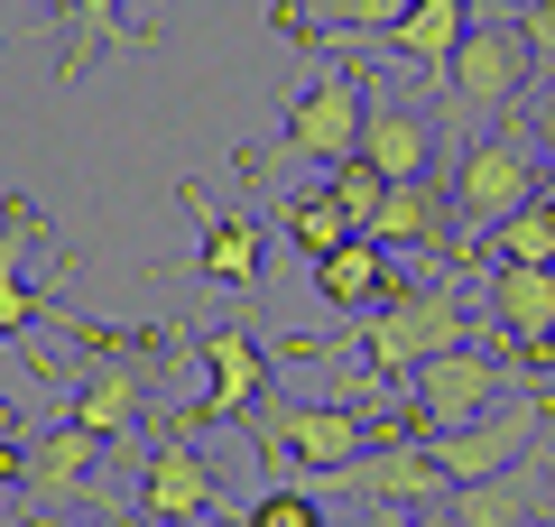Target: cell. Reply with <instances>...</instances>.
<instances>
[{"mask_svg": "<svg viewBox=\"0 0 555 527\" xmlns=\"http://www.w3.org/2000/svg\"><path fill=\"white\" fill-rule=\"evenodd\" d=\"M139 408H149V389H139V371L112 351V361H93V380L75 389L65 416H75L83 435H102V445H120V435H139Z\"/></svg>", "mask_w": 555, "mask_h": 527, "instance_id": "e0dca14e", "label": "cell"}, {"mask_svg": "<svg viewBox=\"0 0 555 527\" xmlns=\"http://www.w3.org/2000/svg\"><path fill=\"white\" fill-rule=\"evenodd\" d=\"M389 259H398V250H379L371 232H361V241H343L334 259H315L324 306H379V287H389Z\"/></svg>", "mask_w": 555, "mask_h": 527, "instance_id": "d6986e66", "label": "cell"}, {"mask_svg": "<svg viewBox=\"0 0 555 527\" xmlns=\"http://www.w3.org/2000/svg\"><path fill=\"white\" fill-rule=\"evenodd\" d=\"M259 445V463H269V481H324V472L361 463V416L352 398H287V408H250L241 416Z\"/></svg>", "mask_w": 555, "mask_h": 527, "instance_id": "6da1fadb", "label": "cell"}, {"mask_svg": "<svg viewBox=\"0 0 555 527\" xmlns=\"http://www.w3.org/2000/svg\"><path fill=\"white\" fill-rule=\"evenodd\" d=\"M491 324L528 351L537 371H555V269H518V259H500V269H491Z\"/></svg>", "mask_w": 555, "mask_h": 527, "instance_id": "4fadbf2b", "label": "cell"}, {"mask_svg": "<svg viewBox=\"0 0 555 527\" xmlns=\"http://www.w3.org/2000/svg\"><path fill=\"white\" fill-rule=\"evenodd\" d=\"M361 120H371V83L352 75V56H334L297 102H287L278 149L297 157V167H343V157H361Z\"/></svg>", "mask_w": 555, "mask_h": 527, "instance_id": "5b68a950", "label": "cell"}, {"mask_svg": "<svg viewBox=\"0 0 555 527\" xmlns=\"http://www.w3.org/2000/svg\"><path fill=\"white\" fill-rule=\"evenodd\" d=\"M500 333H481V343H463V351H436V361H416L408 371V416L426 435H454V426H473V416H491L500 398H509V361H500Z\"/></svg>", "mask_w": 555, "mask_h": 527, "instance_id": "277c9868", "label": "cell"}, {"mask_svg": "<svg viewBox=\"0 0 555 527\" xmlns=\"http://www.w3.org/2000/svg\"><path fill=\"white\" fill-rule=\"evenodd\" d=\"M518 130H528L537 149L555 157V83H537V93H528V120H518Z\"/></svg>", "mask_w": 555, "mask_h": 527, "instance_id": "4316f807", "label": "cell"}, {"mask_svg": "<svg viewBox=\"0 0 555 527\" xmlns=\"http://www.w3.org/2000/svg\"><path fill=\"white\" fill-rule=\"evenodd\" d=\"M177 195L195 204V222H204V259H195V269H204V278H222V287H250V278H259V232H250L241 214H214V195H204L195 176H185Z\"/></svg>", "mask_w": 555, "mask_h": 527, "instance_id": "ac0fdd59", "label": "cell"}, {"mask_svg": "<svg viewBox=\"0 0 555 527\" xmlns=\"http://www.w3.org/2000/svg\"><path fill=\"white\" fill-rule=\"evenodd\" d=\"M454 509L463 527H537V490L528 472H491V481H454Z\"/></svg>", "mask_w": 555, "mask_h": 527, "instance_id": "ffe728a7", "label": "cell"}, {"mask_svg": "<svg viewBox=\"0 0 555 527\" xmlns=\"http://www.w3.org/2000/svg\"><path fill=\"white\" fill-rule=\"evenodd\" d=\"M518 38H528L537 56L555 65V10H546V0H528V10H518Z\"/></svg>", "mask_w": 555, "mask_h": 527, "instance_id": "83f0119b", "label": "cell"}, {"mask_svg": "<svg viewBox=\"0 0 555 527\" xmlns=\"http://www.w3.org/2000/svg\"><path fill=\"white\" fill-rule=\"evenodd\" d=\"M361 232H371L379 250H454L463 259V214H454V195L426 185V176H416V185H389Z\"/></svg>", "mask_w": 555, "mask_h": 527, "instance_id": "7c38bea8", "label": "cell"}, {"mask_svg": "<svg viewBox=\"0 0 555 527\" xmlns=\"http://www.w3.org/2000/svg\"><path fill=\"white\" fill-rule=\"evenodd\" d=\"M546 398L537 389H518V398H500L491 416H473V426H454V435H426L436 445V463L454 472V481H491V472H518L528 463V445L546 435Z\"/></svg>", "mask_w": 555, "mask_h": 527, "instance_id": "9c48e42d", "label": "cell"}, {"mask_svg": "<svg viewBox=\"0 0 555 527\" xmlns=\"http://www.w3.org/2000/svg\"><path fill=\"white\" fill-rule=\"evenodd\" d=\"M324 195H334V204H352V222H371V204L389 195V176H379L371 157H343V167H334V185H324Z\"/></svg>", "mask_w": 555, "mask_h": 527, "instance_id": "484cf974", "label": "cell"}, {"mask_svg": "<svg viewBox=\"0 0 555 527\" xmlns=\"http://www.w3.org/2000/svg\"><path fill=\"white\" fill-rule=\"evenodd\" d=\"M112 47H149V38H120V0H75V20H65V56H56V75L75 83V75H93Z\"/></svg>", "mask_w": 555, "mask_h": 527, "instance_id": "44dd1931", "label": "cell"}, {"mask_svg": "<svg viewBox=\"0 0 555 527\" xmlns=\"http://www.w3.org/2000/svg\"><path fill=\"white\" fill-rule=\"evenodd\" d=\"M537 139L518 130H491V139H463L454 149V185H444V195H454V214H463V232H500V222L518 214V204H537Z\"/></svg>", "mask_w": 555, "mask_h": 527, "instance_id": "3957f363", "label": "cell"}, {"mask_svg": "<svg viewBox=\"0 0 555 527\" xmlns=\"http://www.w3.org/2000/svg\"><path fill=\"white\" fill-rule=\"evenodd\" d=\"M361 157H371L389 185H416V176H426V157H436V120L416 112V102L371 93V120H361Z\"/></svg>", "mask_w": 555, "mask_h": 527, "instance_id": "9a60e30c", "label": "cell"}, {"mask_svg": "<svg viewBox=\"0 0 555 527\" xmlns=\"http://www.w3.org/2000/svg\"><path fill=\"white\" fill-rule=\"evenodd\" d=\"M287 241H297L306 259H334L343 241H361V222H352V204H334V195H287Z\"/></svg>", "mask_w": 555, "mask_h": 527, "instance_id": "603a6c76", "label": "cell"}, {"mask_svg": "<svg viewBox=\"0 0 555 527\" xmlns=\"http://www.w3.org/2000/svg\"><path fill=\"white\" fill-rule=\"evenodd\" d=\"M185 435L195 426H185V408H177V435H158L149 463H139V527H204L222 509V472L204 463Z\"/></svg>", "mask_w": 555, "mask_h": 527, "instance_id": "ba28073f", "label": "cell"}, {"mask_svg": "<svg viewBox=\"0 0 555 527\" xmlns=\"http://www.w3.org/2000/svg\"><path fill=\"white\" fill-rule=\"evenodd\" d=\"M20 250H28V214H20V204H10V214H0V343H10V333H28V324H38V314H47V296L28 287Z\"/></svg>", "mask_w": 555, "mask_h": 527, "instance_id": "7402d4cb", "label": "cell"}, {"mask_svg": "<svg viewBox=\"0 0 555 527\" xmlns=\"http://www.w3.org/2000/svg\"><path fill=\"white\" fill-rule=\"evenodd\" d=\"M0 481H10V408H0Z\"/></svg>", "mask_w": 555, "mask_h": 527, "instance_id": "f1b7e54d", "label": "cell"}, {"mask_svg": "<svg viewBox=\"0 0 555 527\" xmlns=\"http://www.w3.org/2000/svg\"><path fill=\"white\" fill-rule=\"evenodd\" d=\"M463 343H481V324L463 314V296H454V287H416V296H389V306H371V324H361V371L408 380L416 361L463 351Z\"/></svg>", "mask_w": 555, "mask_h": 527, "instance_id": "7a4b0ae2", "label": "cell"}, {"mask_svg": "<svg viewBox=\"0 0 555 527\" xmlns=\"http://www.w3.org/2000/svg\"><path fill=\"white\" fill-rule=\"evenodd\" d=\"M491 241H500V259H518V269H555V204H546V195L518 204Z\"/></svg>", "mask_w": 555, "mask_h": 527, "instance_id": "cb8c5ba5", "label": "cell"}, {"mask_svg": "<svg viewBox=\"0 0 555 527\" xmlns=\"http://www.w3.org/2000/svg\"><path fill=\"white\" fill-rule=\"evenodd\" d=\"M241 527H334V518H324V500H315L306 481H269V490L250 500V518H241Z\"/></svg>", "mask_w": 555, "mask_h": 527, "instance_id": "d4e9b609", "label": "cell"}, {"mask_svg": "<svg viewBox=\"0 0 555 527\" xmlns=\"http://www.w3.org/2000/svg\"><path fill=\"white\" fill-rule=\"evenodd\" d=\"M315 500H361V509H444L454 500V472L436 463V445H416V435H389V445H371L361 463L324 472V481H306Z\"/></svg>", "mask_w": 555, "mask_h": 527, "instance_id": "8992f818", "label": "cell"}, {"mask_svg": "<svg viewBox=\"0 0 555 527\" xmlns=\"http://www.w3.org/2000/svg\"><path fill=\"white\" fill-rule=\"evenodd\" d=\"M195 351H204V398L185 408V426H241L259 408V389H269L259 343L241 324H214V333H195Z\"/></svg>", "mask_w": 555, "mask_h": 527, "instance_id": "30bf717a", "label": "cell"}, {"mask_svg": "<svg viewBox=\"0 0 555 527\" xmlns=\"http://www.w3.org/2000/svg\"><path fill=\"white\" fill-rule=\"evenodd\" d=\"M463 38H473V0H416V10H408V20H398L379 47H389L398 65H416V75L444 93V75H454Z\"/></svg>", "mask_w": 555, "mask_h": 527, "instance_id": "5bb4252c", "label": "cell"}, {"mask_svg": "<svg viewBox=\"0 0 555 527\" xmlns=\"http://www.w3.org/2000/svg\"><path fill=\"white\" fill-rule=\"evenodd\" d=\"M518 10H528V0H518Z\"/></svg>", "mask_w": 555, "mask_h": 527, "instance_id": "d6a6232c", "label": "cell"}, {"mask_svg": "<svg viewBox=\"0 0 555 527\" xmlns=\"http://www.w3.org/2000/svg\"><path fill=\"white\" fill-rule=\"evenodd\" d=\"M537 195H546V204H555V157H546V176H537Z\"/></svg>", "mask_w": 555, "mask_h": 527, "instance_id": "f546056e", "label": "cell"}, {"mask_svg": "<svg viewBox=\"0 0 555 527\" xmlns=\"http://www.w3.org/2000/svg\"><path fill=\"white\" fill-rule=\"evenodd\" d=\"M408 10H416V0H278L269 28H287V38H324V56H361V47H379Z\"/></svg>", "mask_w": 555, "mask_h": 527, "instance_id": "8fae6325", "label": "cell"}, {"mask_svg": "<svg viewBox=\"0 0 555 527\" xmlns=\"http://www.w3.org/2000/svg\"><path fill=\"white\" fill-rule=\"evenodd\" d=\"M204 527H232V518H204Z\"/></svg>", "mask_w": 555, "mask_h": 527, "instance_id": "1f68e13d", "label": "cell"}, {"mask_svg": "<svg viewBox=\"0 0 555 527\" xmlns=\"http://www.w3.org/2000/svg\"><path fill=\"white\" fill-rule=\"evenodd\" d=\"M93 463H102V435H83L75 416H56V426L20 453V490L28 500H75V490L93 481Z\"/></svg>", "mask_w": 555, "mask_h": 527, "instance_id": "2e32d148", "label": "cell"}, {"mask_svg": "<svg viewBox=\"0 0 555 527\" xmlns=\"http://www.w3.org/2000/svg\"><path fill=\"white\" fill-rule=\"evenodd\" d=\"M47 10H56V20H75V0H47Z\"/></svg>", "mask_w": 555, "mask_h": 527, "instance_id": "4dcf8cb0", "label": "cell"}, {"mask_svg": "<svg viewBox=\"0 0 555 527\" xmlns=\"http://www.w3.org/2000/svg\"><path fill=\"white\" fill-rule=\"evenodd\" d=\"M528 93H537V47L518 38V20H473L454 75H444V102L481 120V112H518Z\"/></svg>", "mask_w": 555, "mask_h": 527, "instance_id": "52a82bcc", "label": "cell"}]
</instances>
